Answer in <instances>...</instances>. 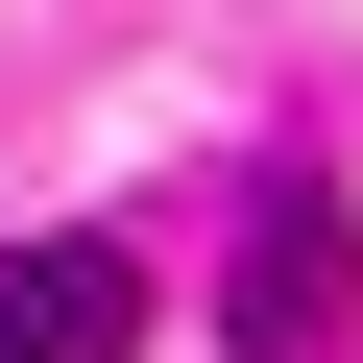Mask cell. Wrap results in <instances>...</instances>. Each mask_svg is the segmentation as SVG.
Masks as SVG:
<instances>
[{"label": "cell", "mask_w": 363, "mask_h": 363, "mask_svg": "<svg viewBox=\"0 0 363 363\" xmlns=\"http://www.w3.org/2000/svg\"><path fill=\"white\" fill-rule=\"evenodd\" d=\"M339 315H363V194H267L242 267H218V339H242V363H315Z\"/></svg>", "instance_id": "obj_1"}, {"label": "cell", "mask_w": 363, "mask_h": 363, "mask_svg": "<svg viewBox=\"0 0 363 363\" xmlns=\"http://www.w3.org/2000/svg\"><path fill=\"white\" fill-rule=\"evenodd\" d=\"M121 339H145L121 242H0V363H121Z\"/></svg>", "instance_id": "obj_2"}]
</instances>
